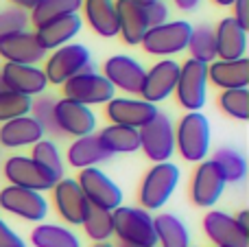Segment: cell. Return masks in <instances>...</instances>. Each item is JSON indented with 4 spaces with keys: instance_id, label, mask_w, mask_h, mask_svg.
<instances>
[{
    "instance_id": "cell-47",
    "label": "cell",
    "mask_w": 249,
    "mask_h": 247,
    "mask_svg": "<svg viewBox=\"0 0 249 247\" xmlns=\"http://www.w3.org/2000/svg\"><path fill=\"white\" fill-rule=\"evenodd\" d=\"M92 247H114L112 243H109V241H105V243H94Z\"/></svg>"
},
{
    "instance_id": "cell-21",
    "label": "cell",
    "mask_w": 249,
    "mask_h": 247,
    "mask_svg": "<svg viewBox=\"0 0 249 247\" xmlns=\"http://www.w3.org/2000/svg\"><path fill=\"white\" fill-rule=\"evenodd\" d=\"M216 39V59L236 61L243 59L247 53V31L234 20L232 16L223 18L214 29Z\"/></svg>"
},
{
    "instance_id": "cell-46",
    "label": "cell",
    "mask_w": 249,
    "mask_h": 247,
    "mask_svg": "<svg viewBox=\"0 0 249 247\" xmlns=\"http://www.w3.org/2000/svg\"><path fill=\"white\" fill-rule=\"evenodd\" d=\"M214 4H219V7H232L234 0H212Z\"/></svg>"
},
{
    "instance_id": "cell-37",
    "label": "cell",
    "mask_w": 249,
    "mask_h": 247,
    "mask_svg": "<svg viewBox=\"0 0 249 247\" xmlns=\"http://www.w3.org/2000/svg\"><path fill=\"white\" fill-rule=\"evenodd\" d=\"M31 103H33L31 96L0 90V123L13 121V118H20V116H29Z\"/></svg>"
},
{
    "instance_id": "cell-25",
    "label": "cell",
    "mask_w": 249,
    "mask_h": 247,
    "mask_svg": "<svg viewBox=\"0 0 249 247\" xmlns=\"http://www.w3.org/2000/svg\"><path fill=\"white\" fill-rule=\"evenodd\" d=\"M208 81H212L221 90H236L249 86V59L236 61H212L208 64Z\"/></svg>"
},
{
    "instance_id": "cell-41",
    "label": "cell",
    "mask_w": 249,
    "mask_h": 247,
    "mask_svg": "<svg viewBox=\"0 0 249 247\" xmlns=\"http://www.w3.org/2000/svg\"><path fill=\"white\" fill-rule=\"evenodd\" d=\"M0 247H26L24 239L20 234H16L2 219H0Z\"/></svg>"
},
{
    "instance_id": "cell-3",
    "label": "cell",
    "mask_w": 249,
    "mask_h": 247,
    "mask_svg": "<svg viewBox=\"0 0 249 247\" xmlns=\"http://www.w3.org/2000/svg\"><path fill=\"white\" fill-rule=\"evenodd\" d=\"M179 166L173 162H160V164L151 166L142 177L140 193H138L142 210L149 212V210L162 208L175 193L177 184H179Z\"/></svg>"
},
{
    "instance_id": "cell-48",
    "label": "cell",
    "mask_w": 249,
    "mask_h": 247,
    "mask_svg": "<svg viewBox=\"0 0 249 247\" xmlns=\"http://www.w3.org/2000/svg\"><path fill=\"white\" fill-rule=\"evenodd\" d=\"M136 2H140V4H146V2H153V0H136Z\"/></svg>"
},
{
    "instance_id": "cell-28",
    "label": "cell",
    "mask_w": 249,
    "mask_h": 247,
    "mask_svg": "<svg viewBox=\"0 0 249 247\" xmlns=\"http://www.w3.org/2000/svg\"><path fill=\"white\" fill-rule=\"evenodd\" d=\"M158 247H190V232L179 217L171 212H162L153 217Z\"/></svg>"
},
{
    "instance_id": "cell-1",
    "label": "cell",
    "mask_w": 249,
    "mask_h": 247,
    "mask_svg": "<svg viewBox=\"0 0 249 247\" xmlns=\"http://www.w3.org/2000/svg\"><path fill=\"white\" fill-rule=\"evenodd\" d=\"M112 221H114V236H118L123 247L158 245L153 217L146 210L133 208V206H118L116 210H112Z\"/></svg>"
},
{
    "instance_id": "cell-42",
    "label": "cell",
    "mask_w": 249,
    "mask_h": 247,
    "mask_svg": "<svg viewBox=\"0 0 249 247\" xmlns=\"http://www.w3.org/2000/svg\"><path fill=\"white\" fill-rule=\"evenodd\" d=\"M234 7V20L243 26V29H249V0H234L232 2Z\"/></svg>"
},
{
    "instance_id": "cell-34",
    "label": "cell",
    "mask_w": 249,
    "mask_h": 247,
    "mask_svg": "<svg viewBox=\"0 0 249 247\" xmlns=\"http://www.w3.org/2000/svg\"><path fill=\"white\" fill-rule=\"evenodd\" d=\"M83 230H86L88 239L94 243H105L114 236V221H112V212L96 206H88V212L83 217Z\"/></svg>"
},
{
    "instance_id": "cell-33",
    "label": "cell",
    "mask_w": 249,
    "mask_h": 247,
    "mask_svg": "<svg viewBox=\"0 0 249 247\" xmlns=\"http://www.w3.org/2000/svg\"><path fill=\"white\" fill-rule=\"evenodd\" d=\"M188 51L190 59L201 61V64H212L216 61V39H214V29L210 24H201L193 29L188 39Z\"/></svg>"
},
{
    "instance_id": "cell-9",
    "label": "cell",
    "mask_w": 249,
    "mask_h": 247,
    "mask_svg": "<svg viewBox=\"0 0 249 247\" xmlns=\"http://www.w3.org/2000/svg\"><path fill=\"white\" fill-rule=\"evenodd\" d=\"M77 184H79V188H81V193L86 195L90 206L109 210V212L116 210L118 206H123V191L99 166L81 169V173H79V177H77Z\"/></svg>"
},
{
    "instance_id": "cell-13",
    "label": "cell",
    "mask_w": 249,
    "mask_h": 247,
    "mask_svg": "<svg viewBox=\"0 0 249 247\" xmlns=\"http://www.w3.org/2000/svg\"><path fill=\"white\" fill-rule=\"evenodd\" d=\"M177 77H179V61L160 59L144 72V81L140 88V96L146 103H162L175 92Z\"/></svg>"
},
{
    "instance_id": "cell-49",
    "label": "cell",
    "mask_w": 249,
    "mask_h": 247,
    "mask_svg": "<svg viewBox=\"0 0 249 247\" xmlns=\"http://www.w3.org/2000/svg\"><path fill=\"white\" fill-rule=\"evenodd\" d=\"M0 90H4V88H2V81H0Z\"/></svg>"
},
{
    "instance_id": "cell-18",
    "label": "cell",
    "mask_w": 249,
    "mask_h": 247,
    "mask_svg": "<svg viewBox=\"0 0 249 247\" xmlns=\"http://www.w3.org/2000/svg\"><path fill=\"white\" fill-rule=\"evenodd\" d=\"M142 64L129 55H114L103 64V77L114 86V90H123L127 94H140L144 81Z\"/></svg>"
},
{
    "instance_id": "cell-10",
    "label": "cell",
    "mask_w": 249,
    "mask_h": 247,
    "mask_svg": "<svg viewBox=\"0 0 249 247\" xmlns=\"http://www.w3.org/2000/svg\"><path fill=\"white\" fill-rule=\"evenodd\" d=\"M0 208L31 223H42L48 217V201L42 193L18 188L11 184L0 191Z\"/></svg>"
},
{
    "instance_id": "cell-8",
    "label": "cell",
    "mask_w": 249,
    "mask_h": 247,
    "mask_svg": "<svg viewBox=\"0 0 249 247\" xmlns=\"http://www.w3.org/2000/svg\"><path fill=\"white\" fill-rule=\"evenodd\" d=\"M206 88H208V66L201 61L186 59L179 66V77L173 94L177 96V103L186 112H201L206 105Z\"/></svg>"
},
{
    "instance_id": "cell-38",
    "label": "cell",
    "mask_w": 249,
    "mask_h": 247,
    "mask_svg": "<svg viewBox=\"0 0 249 247\" xmlns=\"http://www.w3.org/2000/svg\"><path fill=\"white\" fill-rule=\"evenodd\" d=\"M29 116H33L35 121L39 123L44 134L61 136V131L57 129V123H55V99H53V96H37V99L31 103Z\"/></svg>"
},
{
    "instance_id": "cell-35",
    "label": "cell",
    "mask_w": 249,
    "mask_h": 247,
    "mask_svg": "<svg viewBox=\"0 0 249 247\" xmlns=\"http://www.w3.org/2000/svg\"><path fill=\"white\" fill-rule=\"evenodd\" d=\"M31 158H33V160L37 162V164L42 166V169L46 171L55 182H59V179L64 177L66 166H64V160H61L59 149H57V144L53 142V140H44L42 138L39 142H35Z\"/></svg>"
},
{
    "instance_id": "cell-24",
    "label": "cell",
    "mask_w": 249,
    "mask_h": 247,
    "mask_svg": "<svg viewBox=\"0 0 249 247\" xmlns=\"http://www.w3.org/2000/svg\"><path fill=\"white\" fill-rule=\"evenodd\" d=\"M42 138H44V129L33 116H20L0 125V147L4 149L33 147Z\"/></svg>"
},
{
    "instance_id": "cell-12",
    "label": "cell",
    "mask_w": 249,
    "mask_h": 247,
    "mask_svg": "<svg viewBox=\"0 0 249 247\" xmlns=\"http://www.w3.org/2000/svg\"><path fill=\"white\" fill-rule=\"evenodd\" d=\"M225 184L228 182L219 166L212 160H203L197 164L190 179V199L199 208H212L223 195Z\"/></svg>"
},
{
    "instance_id": "cell-51",
    "label": "cell",
    "mask_w": 249,
    "mask_h": 247,
    "mask_svg": "<svg viewBox=\"0 0 249 247\" xmlns=\"http://www.w3.org/2000/svg\"><path fill=\"white\" fill-rule=\"evenodd\" d=\"M155 247H158V245H155Z\"/></svg>"
},
{
    "instance_id": "cell-39",
    "label": "cell",
    "mask_w": 249,
    "mask_h": 247,
    "mask_svg": "<svg viewBox=\"0 0 249 247\" xmlns=\"http://www.w3.org/2000/svg\"><path fill=\"white\" fill-rule=\"evenodd\" d=\"M26 26H29V11H22L18 7L0 9V39L26 31Z\"/></svg>"
},
{
    "instance_id": "cell-40",
    "label": "cell",
    "mask_w": 249,
    "mask_h": 247,
    "mask_svg": "<svg viewBox=\"0 0 249 247\" xmlns=\"http://www.w3.org/2000/svg\"><path fill=\"white\" fill-rule=\"evenodd\" d=\"M144 7V16H146V24H149V29H153V26H162L168 22V7L166 2H162V0H153V2H146L142 4Z\"/></svg>"
},
{
    "instance_id": "cell-27",
    "label": "cell",
    "mask_w": 249,
    "mask_h": 247,
    "mask_svg": "<svg viewBox=\"0 0 249 247\" xmlns=\"http://www.w3.org/2000/svg\"><path fill=\"white\" fill-rule=\"evenodd\" d=\"M66 158H68V164L72 166V169L81 171V169H90V166L101 164V162H107L112 156L103 149L99 136L90 134V136L74 138V142L68 147Z\"/></svg>"
},
{
    "instance_id": "cell-4",
    "label": "cell",
    "mask_w": 249,
    "mask_h": 247,
    "mask_svg": "<svg viewBox=\"0 0 249 247\" xmlns=\"http://www.w3.org/2000/svg\"><path fill=\"white\" fill-rule=\"evenodd\" d=\"M114 94H116L114 86L101 72H96L94 64L64 83V99L81 103L86 107L109 103L114 99Z\"/></svg>"
},
{
    "instance_id": "cell-2",
    "label": "cell",
    "mask_w": 249,
    "mask_h": 247,
    "mask_svg": "<svg viewBox=\"0 0 249 247\" xmlns=\"http://www.w3.org/2000/svg\"><path fill=\"white\" fill-rule=\"evenodd\" d=\"M175 149L186 162H203L210 153V123L201 112H186L175 127Z\"/></svg>"
},
{
    "instance_id": "cell-19",
    "label": "cell",
    "mask_w": 249,
    "mask_h": 247,
    "mask_svg": "<svg viewBox=\"0 0 249 247\" xmlns=\"http://www.w3.org/2000/svg\"><path fill=\"white\" fill-rule=\"evenodd\" d=\"M203 232L214 247H247L249 234L238 228L236 219L221 210H210L203 217Z\"/></svg>"
},
{
    "instance_id": "cell-50",
    "label": "cell",
    "mask_w": 249,
    "mask_h": 247,
    "mask_svg": "<svg viewBox=\"0 0 249 247\" xmlns=\"http://www.w3.org/2000/svg\"><path fill=\"white\" fill-rule=\"evenodd\" d=\"M190 247H193V245H190Z\"/></svg>"
},
{
    "instance_id": "cell-44",
    "label": "cell",
    "mask_w": 249,
    "mask_h": 247,
    "mask_svg": "<svg viewBox=\"0 0 249 247\" xmlns=\"http://www.w3.org/2000/svg\"><path fill=\"white\" fill-rule=\"evenodd\" d=\"M234 219H236L238 228H241L245 234H249V212H247V210H241V212H238Z\"/></svg>"
},
{
    "instance_id": "cell-30",
    "label": "cell",
    "mask_w": 249,
    "mask_h": 247,
    "mask_svg": "<svg viewBox=\"0 0 249 247\" xmlns=\"http://www.w3.org/2000/svg\"><path fill=\"white\" fill-rule=\"evenodd\" d=\"M31 243L35 247H81V241L70 228L57 223H37L31 232Z\"/></svg>"
},
{
    "instance_id": "cell-5",
    "label": "cell",
    "mask_w": 249,
    "mask_h": 247,
    "mask_svg": "<svg viewBox=\"0 0 249 247\" xmlns=\"http://www.w3.org/2000/svg\"><path fill=\"white\" fill-rule=\"evenodd\" d=\"M92 66V53L83 44H64V46L55 48L51 57H46V66H44V74L46 81L53 86H64L68 79L74 74L83 72L86 68Z\"/></svg>"
},
{
    "instance_id": "cell-32",
    "label": "cell",
    "mask_w": 249,
    "mask_h": 247,
    "mask_svg": "<svg viewBox=\"0 0 249 247\" xmlns=\"http://www.w3.org/2000/svg\"><path fill=\"white\" fill-rule=\"evenodd\" d=\"M212 162L221 169V173H223V177H225V182L228 184H238V182L245 179L247 160H245V156H243L241 151H236V149H232V147L216 149Z\"/></svg>"
},
{
    "instance_id": "cell-36",
    "label": "cell",
    "mask_w": 249,
    "mask_h": 247,
    "mask_svg": "<svg viewBox=\"0 0 249 247\" xmlns=\"http://www.w3.org/2000/svg\"><path fill=\"white\" fill-rule=\"evenodd\" d=\"M219 107L223 114L236 121H247L249 118V90L247 88H236V90H223L219 94Z\"/></svg>"
},
{
    "instance_id": "cell-29",
    "label": "cell",
    "mask_w": 249,
    "mask_h": 247,
    "mask_svg": "<svg viewBox=\"0 0 249 247\" xmlns=\"http://www.w3.org/2000/svg\"><path fill=\"white\" fill-rule=\"evenodd\" d=\"M99 140L103 144V149L109 156H116V153H136L140 149V136L138 129L131 127H123V125H112L109 123L105 129H101Z\"/></svg>"
},
{
    "instance_id": "cell-45",
    "label": "cell",
    "mask_w": 249,
    "mask_h": 247,
    "mask_svg": "<svg viewBox=\"0 0 249 247\" xmlns=\"http://www.w3.org/2000/svg\"><path fill=\"white\" fill-rule=\"evenodd\" d=\"M175 4L181 11H195V9L201 4V0H175Z\"/></svg>"
},
{
    "instance_id": "cell-6",
    "label": "cell",
    "mask_w": 249,
    "mask_h": 247,
    "mask_svg": "<svg viewBox=\"0 0 249 247\" xmlns=\"http://www.w3.org/2000/svg\"><path fill=\"white\" fill-rule=\"evenodd\" d=\"M138 136H140V149L155 164L168 162L175 153V125L168 114L158 112L153 121L138 129Z\"/></svg>"
},
{
    "instance_id": "cell-22",
    "label": "cell",
    "mask_w": 249,
    "mask_h": 247,
    "mask_svg": "<svg viewBox=\"0 0 249 247\" xmlns=\"http://www.w3.org/2000/svg\"><path fill=\"white\" fill-rule=\"evenodd\" d=\"M116 4V18H118V35L123 37L124 44L138 46L142 37L149 31L144 16V7L136 0H114Z\"/></svg>"
},
{
    "instance_id": "cell-43",
    "label": "cell",
    "mask_w": 249,
    "mask_h": 247,
    "mask_svg": "<svg viewBox=\"0 0 249 247\" xmlns=\"http://www.w3.org/2000/svg\"><path fill=\"white\" fill-rule=\"evenodd\" d=\"M9 2H11L13 7L22 9V11H31V9H35L39 4V0H9Z\"/></svg>"
},
{
    "instance_id": "cell-14",
    "label": "cell",
    "mask_w": 249,
    "mask_h": 247,
    "mask_svg": "<svg viewBox=\"0 0 249 247\" xmlns=\"http://www.w3.org/2000/svg\"><path fill=\"white\" fill-rule=\"evenodd\" d=\"M158 105L146 103L142 99H129V96H114L109 103H105V116L112 125L131 127V129H142L146 123L153 121L158 114Z\"/></svg>"
},
{
    "instance_id": "cell-31",
    "label": "cell",
    "mask_w": 249,
    "mask_h": 247,
    "mask_svg": "<svg viewBox=\"0 0 249 247\" xmlns=\"http://www.w3.org/2000/svg\"><path fill=\"white\" fill-rule=\"evenodd\" d=\"M83 0H39V4L35 9H31L29 13V22L37 29L44 22H51L55 18H64V16H72L81 9Z\"/></svg>"
},
{
    "instance_id": "cell-15",
    "label": "cell",
    "mask_w": 249,
    "mask_h": 247,
    "mask_svg": "<svg viewBox=\"0 0 249 247\" xmlns=\"http://www.w3.org/2000/svg\"><path fill=\"white\" fill-rule=\"evenodd\" d=\"M55 123L61 136H72V138L90 136L96 129V116L92 107L74 103L70 99L55 101Z\"/></svg>"
},
{
    "instance_id": "cell-17",
    "label": "cell",
    "mask_w": 249,
    "mask_h": 247,
    "mask_svg": "<svg viewBox=\"0 0 249 247\" xmlns=\"http://www.w3.org/2000/svg\"><path fill=\"white\" fill-rule=\"evenodd\" d=\"M0 81L2 88L16 94H24L33 99L35 94H42L46 90L48 81L46 74L39 66H26V64H4L0 70Z\"/></svg>"
},
{
    "instance_id": "cell-26",
    "label": "cell",
    "mask_w": 249,
    "mask_h": 247,
    "mask_svg": "<svg viewBox=\"0 0 249 247\" xmlns=\"http://www.w3.org/2000/svg\"><path fill=\"white\" fill-rule=\"evenodd\" d=\"M81 9L86 22L96 35L101 37H116L118 35V18L114 0H83Z\"/></svg>"
},
{
    "instance_id": "cell-7",
    "label": "cell",
    "mask_w": 249,
    "mask_h": 247,
    "mask_svg": "<svg viewBox=\"0 0 249 247\" xmlns=\"http://www.w3.org/2000/svg\"><path fill=\"white\" fill-rule=\"evenodd\" d=\"M190 33H193V26L186 20H173L162 26L149 29L140 44L144 48V53H149V55L171 57V55H179V53H184L188 48Z\"/></svg>"
},
{
    "instance_id": "cell-20",
    "label": "cell",
    "mask_w": 249,
    "mask_h": 247,
    "mask_svg": "<svg viewBox=\"0 0 249 247\" xmlns=\"http://www.w3.org/2000/svg\"><path fill=\"white\" fill-rule=\"evenodd\" d=\"M0 57L9 64H26L37 66L42 59H46V51L37 44L35 33L20 31V33L7 35L0 39Z\"/></svg>"
},
{
    "instance_id": "cell-23",
    "label": "cell",
    "mask_w": 249,
    "mask_h": 247,
    "mask_svg": "<svg viewBox=\"0 0 249 247\" xmlns=\"http://www.w3.org/2000/svg\"><path fill=\"white\" fill-rule=\"evenodd\" d=\"M81 26H83V20L79 18V13H72V16H64V18H55L51 22H44L33 33L37 44L48 53L68 44L70 39H74V35H79Z\"/></svg>"
},
{
    "instance_id": "cell-11",
    "label": "cell",
    "mask_w": 249,
    "mask_h": 247,
    "mask_svg": "<svg viewBox=\"0 0 249 247\" xmlns=\"http://www.w3.org/2000/svg\"><path fill=\"white\" fill-rule=\"evenodd\" d=\"M4 177H7V182L11 186L26 188V191H35V193L53 191V186L57 184L31 156L7 158V162H4Z\"/></svg>"
},
{
    "instance_id": "cell-16",
    "label": "cell",
    "mask_w": 249,
    "mask_h": 247,
    "mask_svg": "<svg viewBox=\"0 0 249 247\" xmlns=\"http://www.w3.org/2000/svg\"><path fill=\"white\" fill-rule=\"evenodd\" d=\"M53 204L55 210L68 226H81L83 217L88 212V199L81 193L77 179L72 177H61L59 182L53 186Z\"/></svg>"
}]
</instances>
